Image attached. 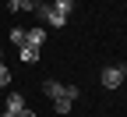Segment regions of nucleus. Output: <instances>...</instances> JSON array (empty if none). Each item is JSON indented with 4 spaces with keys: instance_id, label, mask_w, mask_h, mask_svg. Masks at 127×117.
Returning <instances> with one entry per match:
<instances>
[{
    "instance_id": "1",
    "label": "nucleus",
    "mask_w": 127,
    "mask_h": 117,
    "mask_svg": "<svg viewBox=\"0 0 127 117\" xmlns=\"http://www.w3.org/2000/svg\"><path fill=\"white\" fill-rule=\"evenodd\" d=\"M42 92H46V96L53 99L57 114H71L74 99H78V85H64V82H50V78L42 82Z\"/></svg>"
},
{
    "instance_id": "2",
    "label": "nucleus",
    "mask_w": 127,
    "mask_h": 117,
    "mask_svg": "<svg viewBox=\"0 0 127 117\" xmlns=\"http://www.w3.org/2000/svg\"><path fill=\"white\" fill-rule=\"evenodd\" d=\"M71 7H74V4H64V0H50V4H39V7H35V14H39L42 21H50L53 28H64V25H67Z\"/></svg>"
},
{
    "instance_id": "3",
    "label": "nucleus",
    "mask_w": 127,
    "mask_h": 117,
    "mask_svg": "<svg viewBox=\"0 0 127 117\" xmlns=\"http://www.w3.org/2000/svg\"><path fill=\"white\" fill-rule=\"evenodd\" d=\"M127 78V64H109V68H102V85L106 89H120Z\"/></svg>"
},
{
    "instance_id": "4",
    "label": "nucleus",
    "mask_w": 127,
    "mask_h": 117,
    "mask_svg": "<svg viewBox=\"0 0 127 117\" xmlns=\"http://www.w3.org/2000/svg\"><path fill=\"white\" fill-rule=\"evenodd\" d=\"M18 50H21V60H25V64H35V60H39V46L25 43V46H18Z\"/></svg>"
},
{
    "instance_id": "5",
    "label": "nucleus",
    "mask_w": 127,
    "mask_h": 117,
    "mask_svg": "<svg viewBox=\"0 0 127 117\" xmlns=\"http://www.w3.org/2000/svg\"><path fill=\"white\" fill-rule=\"evenodd\" d=\"M21 107H25V96H21V92H11V96H7V114H18Z\"/></svg>"
},
{
    "instance_id": "6",
    "label": "nucleus",
    "mask_w": 127,
    "mask_h": 117,
    "mask_svg": "<svg viewBox=\"0 0 127 117\" xmlns=\"http://www.w3.org/2000/svg\"><path fill=\"white\" fill-rule=\"evenodd\" d=\"M42 39H46V28H28V39H25V43H32V46H42Z\"/></svg>"
},
{
    "instance_id": "7",
    "label": "nucleus",
    "mask_w": 127,
    "mask_h": 117,
    "mask_svg": "<svg viewBox=\"0 0 127 117\" xmlns=\"http://www.w3.org/2000/svg\"><path fill=\"white\" fill-rule=\"evenodd\" d=\"M25 39H28V28H11V43L14 46H25Z\"/></svg>"
},
{
    "instance_id": "8",
    "label": "nucleus",
    "mask_w": 127,
    "mask_h": 117,
    "mask_svg": "<svg viewBox=\"0 0 127 117\" xmlns=\"http://www.w3.org/2000/svg\"><path fill=\"white\" fill-rule=\"evenodd\" d=\"M7 82H11V71L4 68V60H0V85H7Z\"/></svg>"
},
{
    "instance_id": "9",
    "label": "nucleus",
    "mask_w": 127,
    "mask_h": 117,
    "mask_svg": "<svg viewBox=\"0 0 127 117\" xmlns=\"http://www.w3.org/2000/svg\"><path fill=\"white\" fill-rule=\"evenodd\" d=\"M39 4H42V0H21V11H35Z\"/></svg>"
},
{
    "instance_id": "10",
    "label": "nucleus",
    "mask_w": 127,
    "mask_h": 117,
    "mask_svg": "<svg viewBox=\"0 0 127 117\" xmlns=\"http://www.w3.org/2000/svg\"><path fill=\"white\" fill-rule=\"evenodd\" d=\"M7 7L11 11H21V0H7Z\"/></svg>"
},
{
    "instance_id": "11",
    "label": "nucleus",
    "mask_w": 127,
    "mask_h": 117,
    "mask_svg": "<svg viewBox=\"0 0 127 117\" xmlns=\"http://www.w3.org/2000/svg\"><path fill=\"white\" fill-rule=\"evenodd\" d=\"M64 4H74V0H64Z\"/></svg>"
},
{
    "instance_id": "12",
    "label": "nucleus",
    "mask_w": 127,
    "mask_h": 117,
    "mask_svg": "<svg viewBox=\"0 0 127 117\" xmlns=\"http://www.w3.org/2000/svg\"><path fill=\"white\" fill-rule=\"evenodd\" d=\"M0 57H4V53H0Z\"/></svg>"
}]
</instances>
